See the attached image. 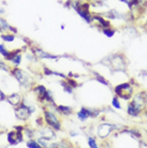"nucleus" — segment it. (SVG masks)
Instances as JSON below:
<instances>
[{"instance_id":"obj_1","label":"nucleus","mask_w":147,"mask_h":148,"mask_svg":"<svg viewBox=\"0 0 147 148\" xmlns=\"http://www.w3.org/2000/svg\"><path fill=\"white\" fill-rule=\"evenodd\" d=\"M101 62L110 68L113 73H126L128 69V61L122 53H114L107 56Z\"/></svg>"},{"instance_id":"obj_2","label":"nucleus","mask_w":147,"mask_h":148,"mask_svg":"<svg viewBox=\"0 0 147 148\" xmlns=\"http://www.w3.org/2000/svg\"><path fill=\"white\" fill-rule=\"evenodd\" d=\"M135 86L133 85L131 82H125L122 84L114 86V93L115 96H117L120 100L124 101H130L132 99L133 95L135 92Z\"/></svg>"},{"instance_id":"obj_3","label":"nucleus","mask_w":147,"mask_h":148,"mask_svg":"<svg viewBox=\"0 0 147 148\" xmlns=\"http://www.w3.org/2000/svg\"><path fill=\"white\" fill-rule=\"evenodd\" d=\"M125 127L117 123H112V122L103 121L97 127V137H99L100 140H107L112 133H114L115 131H122Z\"/></svg>"},{"instance_id":"obj_4","label":"nucleus","mask_w":147,"mask_h":148,"mask_svg":"<svg viewBox=\"0 0 147 148\" xmlns=\"http://www.w3.org/2000/svg\"><path fill=\"white\" fill-rule=\"evenodd\" d=\"M131 102H132L135 106L144 111L147 106V91L146 90H139V91H135L134 95H133L132 99H131Z\"/></svg>"},{"instance_id":"obj_5","label":"nucleus","mask_w":147,"mask_h":148,"mask_svg":"<svg viewBox=\"0 0 147 148\" xmlns=\"http://www.w3.org/2000/svg\"><path fill=\"white\" fill-rule=\"evenodd\" d=\"M43 116H44L45 122H46L51 128H53V129L56 130V131L61 130V122H60L58 117H57L53 112L46 110V111L43 112Z\"/></svg>"},{"instance_id":"obj_6","label":"nucleus","mask_w":147,"mask_h":148,"mask_svg":"<svg viewBox=\"0 0 147 148\" xmlns=\"http://www.w3.org/2000/svg\"><path fill=\"white\" fill-rule=\"evenodd\" d=\"M90 24L93 25L99 30H102L104 28H106V27L113 26L111 24V21H109L106 17H104L102 14H99V13H92L91 23Z\"/></svg>"},{"instance_id":"obj_7","label":"nucleus","mask_w":147,"mask_h":148,"mask_svg":"<svg viewBox=\"0 0 147 148\" xmlns=\"http://www.w3.org/2000/svg\"><path fill=\"white\" fill-rule=\"evenodd\" d=\"M13 74H14V76L17 79L19 82L21 83V85L22 86H26V87H30V86H32V79L30 77L28 74L24 72L23 70L19 69V68H15L14 70H13Z\"/></svg>"},{"instance_id":"obj_8","label":"nucleus","mask_w":147,"mask_h":148,"mask_svg":"<svg viewBox=\"0 0 147 148\" xmlns=\"http://www.w3.org/2000/svg\"><path fill=\"white\" fill-rule=\"evenodd\" d=\"M33 112H34V108H33L27 106L24 103H21L19 105V108H16V111H15V115L21 120H27V119L29 118L30 114H32Z\"/></svg>"},{"instance_id":"obj_9","label":"nucleus","mask_w":147,"mask_h":148,"mask_svg":"<svg viewBox=\"0 0 147 148\" xmlns=\"http://www.w3.org/2000/svg\"><path fill=\"white\" fill-rule=\"evenodd\" d=\"M142 113H143V111L140 110L137 106H135L131 101L128 102V104H127V114H128L130 117H133V118L141 117Z\"/></svg>"},{"instance_id":"obj_10","label":"nucleus","mask_w":147,"mask_h":148,"mask_svg":"<svg viewBox=\"0 0 147 148\" xmlns=\"http://www.w3.org/2000/svg\"><path fill=\"white\" fill-rule=\"evenodd\" d=\"M32 54L36 57L40 58V59H58L59 56H55V55H52V54H48V53L42 51L40 48H34L32 51Z\"/></svg>"},{"instance_id":"obj_11","label":"nucleus","mask_w":147,"mask_h":148,"mask_svg":"<svg viewBox=\"0 0 147 148\" xmlns=\"http://www.w3.org/2000/svg\"><path fill=\"white\" fill-rule=\"evenodd\" d=\"M40 134H41V137H43V138L47 140V141L57 137L56 136V133H55V131H54V129L51 128L49 126L46 127V128H42L40 131Z\"/></svg>"},{"instance_id":"obj_12","label":"nucleus","mask_w":147,"mask_h":148,"mask_svg":"<svg viewBox=\"0 0 147 148\" xmlns=\"http://www.w3.org/2000/svg\"><path fill=\"white\" fill-rule=\"evenodd\" d=\"M8 141L11 145H16L23 141L22 131H17V132H10L8 135Z\"/></svg>"},{"instance_id":"obj_13","label":"nucleus","mask_w":147,"mask_h":148,"mask_svg":"<svg viewBox=\"0 0 147 148\" xmlns=\"http://www.w3.org/2000/svg\"><path fill=\"white\" fill-rule=\"evenodd\" d=\"M8 101L12 105L17 106V105H19V104L22 103V97H21L19 93H13V95H11V96L8 98Z\"/></svg>"},{"instance_id":"obj_14","label":"nucleus","mask_w":147,"mask_h":148,"mask_svg":"<svg viewBox=\"0 0 147 148\" xmlns=\"http://www.w3.org/2000/svg\"><path fill=\"white\" fill-rule=\"evenodd\" d=\"M101 31H102V34H104V36H106L107 38H113L115 36V34H116L117 29L113 26H110V27H106V28L102 29Z\"/></svg>"},{"instance_id":"obj_15","label":"nucleus","mask_w":147,"mask_h":148,"mask_svg":"<svg viewBox=\"0 0 147 148\" xmlns=\"http://www.w3.org/2000/svg\"><path fill=\"white\" fill-rule=\"evenodd\" d=\"M112 106H113V108H115V110H122V102H120V99L118 98L117 96L113 97V99H112Z\"/></svg>"},{"instance_id":"obj_16","label":"nucleus","mask_w":147,"mask_h":148,"mask_svg":"<svg viewBox=\"0 0 147 148\" xmlns=\"http://www.w3.org/2000/svg\"><path fill=\"white\" fill-rule=\"evenodd\" d=\"M57 111L61 115H71L73 113V112H72V108H69V106H63V105L57 106Z\"/></svg>"},{"instance_id":"obj_17","label":"nucleus","mask_w":147,"mask_h":148,"mask_svg":"<svg viewBox=\"0 0 147 148\" xmlns=\"http://www.w3.org/2000/svg\"><path fill=\"white\" fill-rule=\"evenodd\" d=\"M87 143H88V146L90 148H98L99 145H98V142H97L96 137L93 136H88L87 137Z\"/></svg>"},{"instance_id":"obj_18","label":"nucleus","mask_w":147,"mask_h":148,"mask_svg":"<svg viewBox=\"0 0 147 148\" xmlns=\"http://www.w3.org/2000/svg\"><path fill=\"white\" fill-rule=\"evenodd\" d=\"M95 76H96V79L98 82H100L101 84H103V85L107 86V87H110V83L104 78V76H102V75H100V74L98 73H95Z\"/></svg>"},{"instance_id":"obj_19","label":"nucleus","mask_w":147,"mask_h":148,"mask_svg":"<svg viewBox=\"0 0 147 148\" xmlns=\"http://www.w3.org/2000/svg\"><path fill=\"white\" fill-rule=\"evenodd\" d=\"M27 147L28 148H40L42 147L40 145V143L37 141H34V140H30V141L27 142Z\"/></svg>"},{"instance_id":"obj_20","label":"nucleus","mask_w":147,"mask_h":148,"mask_svg":"<svg viewBox=\"0 0 147 148\" xmlns=\"http://www.w3.org/2000/svg\"><path fill=\"white\" fill-rule=\"evenodd\" d=\"M21 59H22V57H21V55H19V53H17L16 55H14V57L11 59V61L14 63V64H16V66H17V64H19V63H21Z\"/></svg>"},{"instance_id":"obj_21","label":"nucleus","mask_w":147,"mask_h":148,"mask_svg":"<svg viewBox=\"0 0 147 148\" xmlns=\"http://www.w3.org/2000/svg\"><path fill=\"white\" fill-rule=\"evenodd\" d=\"M2 39H3L4 41H7V42H12V41L14 40V36H13V34H7V36H5V34H3V36H2Z\"/></svg>"},{"instance_id":"obj_22","label":"nucleus","mask_w":147,"mask_h":148,"mask_svg":"<svg viewBox=\"0 0 147 148\" xmlns=\"http://www.w3.org/2000/svg\"><path fill=\"white\" fill-rule=\"evenodd\" d=\"M119 1H120V2H122V3H125L128 8H130L132 4L135 3L136 0H119Z\"/></svg>"},{"instance_id":"obj_23","label":"nucleus","mask_w":147,"mask_h":148,"mask_svg":"<svg viewBox=\"0 0 147 148\" xmlns=\"http://www.w3.org/2000/svg\"><path fill=\"white\" fill-rule=\"evenodd\" d=\"M67 82L70 84L71 87H73V88H76L77 86H78V84H77L76 81H74L73 78H67Z\"/></svg>"},{"instance_id":"obj_24","label":"nucleus","mask_w":147,"mask_h":148,"mask_svg":"<svg viewBox=\"0 0 147 148\" xmlns=\"http://www.w3.org/2000/svg\"><path fill=\"white\" fill-rule=\"evenodd\" d=\"M0 53H1V54H2V55L5 57V58H7L8 56H9V54H10V52H8L7 49L4 48L3 45H0Z\"/></svg>"},{"instance_id":"obj_25","label":"nucleus","mask_w":147,"mask_h":148,"mask_svg":"<svg viewBox=\"0 0 147 148\" xmlns=\"http://www.w3.org/2000/svg\"><path fill=\"white\" fill-rule=\"evenodd\" d=\"M5 99V96L3 95V92L0 90V101H2V100H4Z\"/></svg>"},{"instance_id":"obj_26","label":"nucleus","mask_w":147,"mask_h":148,"mask_svg":"<svg viewBox=\"0 0 147 148\" xmlns=\"http://www.w3.org/2000/svg\"><path fill=\"white\" fill-rule=\"evenodd\" d=\"M70 135L72 137H75V136H77V135H78V133H77V132H75V131H71V132H70Z\"/></svg>"}]
</instances>
